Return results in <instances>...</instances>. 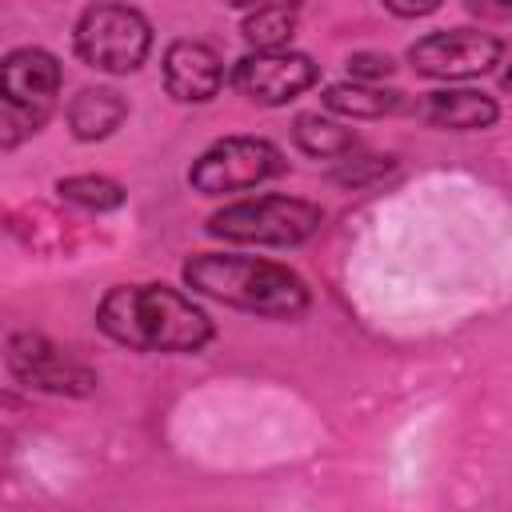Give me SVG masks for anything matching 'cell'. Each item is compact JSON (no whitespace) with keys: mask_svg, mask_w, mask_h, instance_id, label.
I'll list each match as a JSON object with an SVG mask.
<instances>
[{"mask_svg":"<svg viewBox=\"0 0 512 512\" xmlns=\"http://www.w3.org/2000/svg\"><path fill=\"white\" fill-rule=\"evenodd\" d=\"M296 20H300V0H260L256 8H248L240 36L248 48H288Z\"/></svg>","mask_w":512,"mask_h":512,"instance_id":"9a60e30c","label":"cell"},{"mask_svg":"<svg viewBox=\"0 0 512 512\" xmlns=\"http://www.w3.org/2000/svg\"><path fill=\"white\" fill-rule=\"evenodd\" d=\"M444 0H384V8L400 20H416V16H432Z\"/></svg>","mask_w":512,"mask_h":512,"instance_id":"d6986e66","label":"cell"},{"mask_svg":"<svg viewBox=\"0 0 512 512\" xmlns=\"http://www.w3.org/2000/svg\"><path fill=\"white\" fill-rule=\"evenodd\" d=\"M396 72V60L388 52H352L348 56V76L364 80V84H380Z\"/></svg>","mask_w":512,"mask_h":512,"instance_id":"ac0fdd59","label":"cell"},{"mask_svg":"<svg viewBox=\"0 0 512 512\" xmlns=\"http://www.w3.org/2000/svg\"><path fill=\"white\" fill-rule=\"evenodd\" d=\"M164 88L180 104H208L224 88V64L204 40H172L164 48Z\"/></svg>","mask_w":512,"mask_h":512,"instance_id":"30bf717a","label":"cell"},{"mask_svg":"<svg viewBox=\"0 0 512 512\" xmlns=\"http://www.w3.org/2000/svg\"><path fill=\"white\" fill-rule=\"evenodd\" d=\"M504 40L480 28H436L408 44V64L428 80H472L500 64Z\"/></svg>","mask_w":512,"mask_h":512,"instance_id":"ba28073f","label":"cell"},{"mask_svg":"<svg viewBox=\"0 0 512 512\" xmlns=\"http://www.w3.org/2000/svg\"><path fill=\"white\" fill-rule=\"evenodd\" d=\"M64 64L40 44L12 48L0 60V152H16L44 132L60 104Z\"/></svg>","mask_w":512,"mask_h":512,"instance_id":"3957f363","label":"cell"},{"mask_svg":"<svg viewBox=\"0 0 512 512\" xmlns=\"http://www.w3.org/2000/svg\"><path fill=\"white\" fill-rule=\"evenodd\" d=\"M324 228V208L300 196H248L216 208L204 220V232L224 244H256V248H296Z\"/></svg>","mask_w":512,"mask_h":512,"instance_id":"277c9868","label":"cell"},{"mask_svg":"<svg viewBox=\"0 0 512 512\" xmlns=\"http://www.w3.org/2000/svg\"><path fill=\"white\" fill-rule=\"evenodd\" d=\"M320 104L344 120H380V116H396L408 108L404 92L396 88H380V84H364V80H340L328 84L320 92Z\"/></svg>","mask_w":512,"mask_h":512,"instance_id":"4fadbf2b","label":"cell"},{"mask_svg":"<svg viewBox=\"0 0 512 512\" xmlns=\"http://www.w3.org/2000/svg\"><path fill=\"white\" fill-rule=\"evenodd\" d=\"M396 168V156H380V152H344L340 160H336V168L328 172V180L332 184H340V188H360V184H368V180H380L384 172H392Z\"/></svg>","mask_w":512,"mask_h":512,"instance_id":"e0dca14e","label":"cell"},{"mask_svg":"<svg viewBox=\"0 0 512 512\" xmlns=\"http://www.w3.org/2000/svg\"><path fill=\"white\" fill-rule=\"evenodd\" d=\"M4 364L20 388L44 392V396L84 400L100 384L96 368H88L80 356H72L44 332H12L4 344Z\"/></svg>","mask_w":512,"mask_h":512,"instance_id":"52a82bcc","label":"cell"},{"mask_svg":"<svg viewBox=\"0 0 512 512\" xmlns=\"http://www.w3.org/2000/svg\"><path fill=\"white\" fill-rule=\"evenodd\" d=\"M56 196L88 208V212H116L124 204V184L112 176H96V172H80V176H60L56 180Z\"/></svg>","mask_w":512,"mask_h":512,"instance_id":"2e32d148","label":"cell"},{"mask_svg":"<svg viewBox=\"0 0 512 512\" xmlns=\"http://www.w3.org/2000/svg\"><path fill=\"white\" fill-rule=\"evenodd\" d=\"M224 4H228V8H256L260 0H224Z\"/></svg>","mask_w":512,"mask_h":512,"instance_id":"44dd1931","label":"cell"},{"mask_svg":"<svg viewBox=\"0 0 512 512\" xmlns=\"http://www.w3.org/2000/svg\"><path fill=\"white\" fill-rule=\"evenodd\" d=\"M96 328L128 352H200L216 340V320L164 280L112 284L96 304Z\"/></svg>","mask_w":512,"mask_h":512,"instance_id":"6da1fadb","label":"cell"},{"mask_svg":"<svg viewBox=\"0 0 512 512\" xmlns=\"http://www.w3.org/2000/svg\"><path fill=\"white\" fill-rule=\"evenodd\" d=\"M288 172L284 152L264 136H220L188 168V188L200 196H232Z\"/></svg>","mask_w":512,"mask_h":512,"instance_id":"8992f818","label":"cell"},{"mask_svg":"<svg viewBox=\"0 0 512 512\" xmlns=\"http://www.w3.org/2000/svg\"><path fill=\"white\" fill-rule=\"evenodd\" d=\"M292 140H296V148H300L304 156H312V160H340L344 152L360 148L356 132H352L348 124L324 116V112H296V120H292Z\"/></svg>","mask_w":512,"mask_h":512,"instance_id":"5bb4252c","label":"cell"},{"mask_svg":"<svg viewBox=\"0 0 512 512\" xmlns=\"http://www.w3.org/2000/svg\"><path fill=\"white\" fill-rule=\"evenodd\" d=\"M64 120L80 144H96V140H108L128 120V100L108 84H88L68 100Z\"/></svg>","mask_w":512,"mask_h":512,"instance_id":"7c38bea8","label":"cell"},{"mask_svg":"<svg viewBox=\"0 0 512 512\" xmlns=\"http://www.w3.org/2000/svg\"><path fill=\"white\" fill-rule=\"evenodd\" d=\"M228 80L244 100L260 108H284L320 80V64L296 48H252L232 64Z\"/></svg>","mask_w":512,"mask_h":512,"instance_id":"9c48e42d","label":"cell"},{"mask_svg":"<svg viewBox=\"0 0 512 512\" xmlns=\"http://www.w3.org/2000/svg\"><path fill=\"white\" fill-rule=\"evenodd\" d=\"M408 108L440 132H484L500 120V100L480 88H436Z\"/></svg>","mask_w":512,"mask_h":512,"instance_id":"8fae6325","label":"cell"},{"mask_svg":"<svg viewBox=\"0 0 512 512\" xmlns=\"http://www.w3.org/2000/svg\"><path fill=\"white\" fill-rule=\"evenodd\" d=\"M72 52L96 72L128 76L152 52V20L124 0H96L72 24Z\"/></svg>","mask_w":512,"mask_h":512,"instance_id":"5b68a950","label":"cell"},{"mask_svg":"<svg viewBox=\"0 0 512 512\" xmlns=\"http://www.w3.org/2000/svg\"><path fill=\"white\" fill-rule=\"evenodd\" d=\"M184 288L192 296H208L216 304H228L236 312H252L264 320H296L312 308L308 280L264 256H240V252H196L180 264Z\"/></svg>","mask_w":512,"mask_h":512,"instance_id":"7a4b0ae2","label":"cell"},{"mask_svg":"<svg viewBox=\"0 0 512 512\" xmlns=\"http://www.w3.org/2000/svg\"><path fill=\"white\" fill-rule=\"evenodd\" d=\"M464 8L480 20H508L512 16V0H464Z\"/></svg>","mask_w":512,"mask_h":512,"instance_id":"ffe728a7","label":"cell"}]
</instances>
